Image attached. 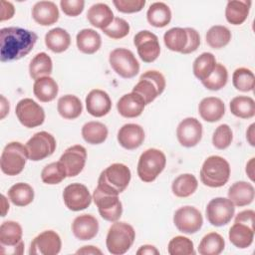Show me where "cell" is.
I'll use <instances>...</instances> for the list:
<instances>
[{"label": "cell", "instance_id": "1", "mask_svg": "<svg viewBox=\"0 0 255 255\" xmlns=\"http://www.w3.org/2000/svg\"><path fill=\"white\" fill-rule=\"evenodd\" d=\"M38 40L33 31L20 27H6L0 30V60H19L31 52Z\"/></svg>", "mask_w": 255, "mask_h": 255}, {"label": "cell", "instance_id": "2", "mask_svg": "<svg viewBox=\"0 0 255 255\" xmlns=\"http://www.w3.org/2000/svg\"><path fill=\"white\" fill-rule=\"evenodd\" d=\"M130 177V170L126 164L113 163L101 172L97 188L108 194L119 195L128 187Z\"/></svg>", "mask_w": 255, "mask_h": 255}, {"label": "cell", "instance_id": "3", "mask_svg": "<svg viewBox=\"0 0 255 255\" xmlns=\"http://www.w3.org/2000/svg\"><path fill=\"white\" fill-rule=\"evenodd\" d=\"M230 176L228 161L219 155L208 156L200 169L201 182L209 187H221L225 185Z\"/></svg>", "mask_w": 255, "mask_h": 255}, {"label": "cell", "instance_id": "4", "mask_svg": "<svg viewBox=\"0 0 255 255\" xmlns=\"http://www.w3.org/2000/svg\"><path fill=\"white\" fill-rule=\"evenodd\" d=\"M134 238L135 231L131 225L116 221L107 234L106 245L108 251L113 255H123L131 247Z\"/></svg>", "mask_w": 255, "mask_h": 255}, {"label": "cell", "instance_id": "5", "mask_svg": "<svg viewBox=\"0 0 255 255\" xmlns=\"http://www.w3.org/2000/svg\"><path fill=\"white\" fill-rule=\"evenodd\" d=\"M166 164L165 154L157 148L144 150L137 162V175L144 182L153 181L164 169Z\"/></svg>", "mask_w": 255, "mask_h": 255}, {"label": "cell", "instance_id": "6", "mask_svg": "<svg viewBox=\"0 0 255 255\" xmlns=\"http://www.w3.org/2000/svg\"><path fill=\"white\" fill-rule=\"evenodd\" d=\"M28 158V151L25 145L18 141L9 142L1 153V170L6 175H17L24 169Z\"/></svg>", "mask_w": 255, "mask_h": 255}, {"label": "cell", "instance_id": "7", "mask_svg": "<svg viewBox=\"0 0 255 255\" xmlns=\"http://www.w3.org/2000/svg\"><path fill=\"white\" fill-rule=\"evenodd\" d=\"M164 76L158 71H146L139 77L138 83L132 88L133 93L139 95L145 105L153 102L165 89Z\"/></svg>", "mask_w": 255, "mask_h": 255}, {"label": "cell", "instance_id": "8", "mask_svg": "<svg viewBox=\"0 0 255 255\" xmlns=\"http://www.w3.org/2000/svg\"><path fill=\"white\" fill-rule=\"evenodd\" d=\"M109 62L113 70L122 78L130 79L139 72V63L133 53L126 48H117L110 53Z\"/></svg>", "mask_w": 255, "mask_h": 255}, {"label": "cell", "instance_id": "9", "mask_svg": "<svg viewBox=\"0 0 255 255\" xmlns=\"http://www.w3.org/2000/svg\"><path fill=\"white\" fill-rule=\"evenodd\" d=\"M25 146L28 151L29 159L39 161L52 155L56 149L57 143L51 133L43 130L32 135Z\"/></svg>", "mask_w": 255, "mask_h": 255}, {"label": "cell", "instance_id": "10", "mask_svg": "<svg viewBox=\"0 0 255 255\" xmlns=\"http://www.w3.org/2000/svg\"><path fill=\"white\" fill-rule=\"evenodd\" d=\"M205 212L209 223L219 227L230 222L235 213V206L228 198L216 197L208 202Z\"/></svg>", "mask_w": 255, "mask_h": 255}, {"label": "cell", "instance_id": "11", "mask_svg": "<svg viewBox=\"0 0 255 255\" xmlns=\"http://www.w3.org/2000/svg\"><path fill=\"white\" fill-rule=\"evenodd\" d=\"M15 114L19 122L29 128L41 126L45 121V112L43 108L29 98L22 99L18 102Z\"/></svg>", "mask_w": 255, "mask_h": 255}, {"label": "cell", "instance_id": "12", "mask_svg": "<svg viewBox=\"0 0 255 255\" xmlns=\"http://www.w3.org/2000/svg\"><path fill=\"white\" fill-rule=\"evenodd\" d=\"M93 199L98 207L99 213L107 221L116 222L123 213V205L118 195L108 194L96 187L93 193Z\"/></svg>", "mask_w": 255, "mask_h": 255}, {"label": "cell", "instance_id": "13", "mask_svg": "<svg viewBox=\"0 0 255 255\" xmlns=\"http://www.w3.org/2000/svg\"><path fill=\"white\" fill-rule=\"evenodd\" d=\"M133 44L139 58L145 63L155 61L160 53V45L155 34L148 30H142L133 37Z\"/></svg>", "mask_w": 255, "mask_h": 255}, {"label": "cell", "instance_id": "14", "mask_svg": "<svg viewBox=\"0 0 255 255\" xmlns=\"http://www.w3.org/2000/svg\"><path fill=\"white\" fill-rule=\"evenodd\" d=\"M175 227L183 233L193 234L201 228L203 218L198 209L193 206H183L178 208L173 215Z\"/></svg>", "mask_w": 255, "mask_h": 255}, {"label": "cell", "instance_id": "15", "mask_svg": "<svg viewBox=\"0 0 255 255\" xmlns=\"http://www.w3.org/2000/svg\"><path fill=\"white\" fill-rule=\"evenodd\" d=\"M65 205L72 211L84 210L90 206L92 196L86 185L82 183H71L63 191Z\"/></svg>", "mask_w": 255, "mask_h": 255}, {"label": "cell", "instance_id": "16", "mask_svg": "<svg viewBox=\"0 0 255 255\" xmlns=\"http://www.w3.org/2000/svg\"><path fill=\"white\" fill-rule=\"evenodd\" d=\"M61 247L62 241L59 234L53 230H46L33 239L29 254L56 255L61 251Z\"/></svg>", "mask_w": 255, "mask_h": 255}, {"label": "cell", "instance_id": "17", "mask_svg": "<svg viewBox=\"0 0 255 255\" xmlns=\"http://www.w3.org/2000/svg\"><path fill=\"white\" fill-rule=\"evenodd\" d=\"M22 227L18 222L8 220L0 226V244L2 247L11 248L10 254H22L24 242L22 241Z\"/></svg>", "mask_w": 255, "mask_h": 255}, {"label": "cell", "instance_id": "18", "mask_svg": "<svg viewBox=\"0 0 255 255\" xmlns=\"http://www.w3.org/2000/svg\"><path fill=\"white\" fill-rule=\"evenodd\" d=\"M176 136L182 146H195L202 137L201 123L195 118H186L182 120L177 126Z\"/></svg>", "mask_w": 255, "mask_h": 255}, {"label": "cell", "instance_id": "19", "mask_svg": "<svg viewBox=\"0 0 255 255\" xmlns=\"http://www.w3.org/2000/svg\"><path fill=\"white\" fill-rule=\"evenodd\" d=\"M87 159V150L81 144H75L68 147L61 155L59 161L65 166L68 177L78 175L85 167Z\"/></svg>", "mask_w": 255, "mask_h": 255}, {"label": "cell", "instance_id": "20", "mask_svg": "<svg viewBox=\"0 0 255 255\" xmlns=\"http://www.w3.org/2000/svg\"><path fill=\"white\" fill-rule=\"evenodd\" d=\"M86 108L90 115L101 118L111 111L112 101L108 93L100 89H95L86 97Z\"/></svg>", "mask_w": 255, "mask_h": 255}, {"label": "cell", "instance_id": "21", "mask_svg": "<svg viewBox=\"0 0 255 255\" xmlns=\"http://www.w3.org/2000/svg\"><path fill=\"white\" fill-rule=\"evenodd\" d=\"M144 140V130L136 124H126L118 131V141L126 149H135Z\"/></svg>", "mask_w": 255, "mask_h": 255}, {"label": "cell", "instance_id": "22", "mask_svg": "<svg viewBox=\"0 0 255 255\" xmlns=\"http://www.w3.org/2000/svg\"><path fill=\"white\" fill-rule=\"evenodd\" d=\"M72 231L75 237L80 240H91L98 234L99 222L91 214H82L74 219Z\"/></svg>", "mask_w": 255, "mask_h": 255}, {"label": "cell", "instance_id": "23", "mask_svg": "<svg viewBox=\"0 0 255 255\" xmlns=\"http://www.w3.org/2000/svg\"><path fill=\"white\" fill-rule=\"evenodd\" d=\"M145 104L143 99L136 93L130 92L124 95L117 104L119 114L124 118H136L140 116L144 110Z\"/></svg>", "mask_w": 255, "mask_h": 255}, {"label": "cell", "instance_id": "24", "mask_svg": "<svg viewBox=\"0 0 255 255\" xmlns=\"http://www.w3.org/2000/svg\"><path fill=\"white\" fill-rule=\"evenodd\" d=\"M59 9L52 1H39L32 8V17L36 23L42 26L55 24L59 19Z\"/></svg>", "mask_w": 255, "mask_h": 255}, {"label": "cell", "instance_id": "25", "mask_svg": "<svg viewBox=\"0 0 255 255\" xmlns=\"http://www.w3.org/2000/svg\"><path fill=\"white\" fill-rule=\"evenodd\" d=\"M198 112L202 120L205 122L215 123L224 116L225 106L219 98L207 97L199 103Z\"/></svg>", "mask_w": 255, "mask_h": 255}, {"label": "cell", "instance_id": "26", "mask_svg": "<svg viewBox=\"0 0 255 255\" xmlns=\"http://www.w3.org/2000/svg\"><path fill=\"white\" fill-rule=\"evenodd\" d=\"M254 232V226L241 222H234V224L229 229L228 237L230 242L235 247L245 249L253 243Z\"/></svg>", "mask_w": 255, "mask_h": 255}, {"label": "cell", "instance_id": "27", "mask_svg": "<svg viewBox=\"0 0 255 255\" xmlns=\"http://www.w3.org/2000/svg\"><path fill=\"white\" fill-rule=\"evenodd\" d=\"M255 196V190L251 183L246 181H237L228 189V199L234 206H246L252 203Z\"/></svg>", "mask_w": 255, "mask_h": 255}, {"label": "cell", "instance_id": "28", "mask_svg": "<svg viewBox=\"0 0 255 255\" xmlns=\"http://www.w3.org/2000/svg\"><path fill=\"white\" fill-rule=\"evenodd\" d=\"M112 9L105 3H96L92 5L87 12V19L96 28L105 29L114 20Z\"/></svg>", "mask_w": 255, "mask_h": 255}, {"label": "cell", "instance_id": "29", "mask_svg": "<svg viewBox=\"0 0 255 255\" xmlns=\"http://www.w3.org/2000/svg\"><path fill=\"white\" fill-rule=\"evenodd\" d=\"M77 47L84 54H94L96 53L102 45V39L100 34L94 29H83L76 37Z\"/></svg>", "mask_w": 255, "mask_h": 255}, {"label": "cell", "instance_id": "30", "mask_svg": "<svg viewBox=\"0 0 255 255\" xmlns=\"http://www.w3.org/2000/svg\"><path fill=\"white\" fill-rule=\"evenodd\" d=\"M251 1H228L225 8V18L232 25H241L248 17Z\"/></svg>", "mask_w": 255, "mask_h": 255}, {"label": "cell", "instance_id": "31", "mask_svg": "<svg viewBox=\"0 0 255 255\" xmlns=\"http://www.w3.org/2000/svg\"><path fill=\"white\" fill-rule=\"evenodd\" d=\"M59 92L58 84L51 77H43L35 81L33 85V93L35 97L43 103L53 101Z\"/></svg>", "mask_w": 255, "mask_h": 255}, {"label": "cell", "instance_id": "32", "mask_svg": "<svg viewBox=\"0 0 255 255\" xmlns=\"http://www.w3.org/2000/svg\"><path fill=\"white\" fill-rule=\"evenodd\" d=\"M146 18L151 26L162 28L169 24L171 20V11L165 3L154 2L149 6L146 12Z\"/></svg>", "mask_w": 255, "mask_h": 255}, {"label": "cell", "instance_id": "33", "mask_svg": "<svg viewBox=\"0 0 255 255\" xmlns=\"http://www.w3.org/2000/svg\"><path fill=\"white\" fill-rule=\"evenodd\" d=\"M45 44L54 53L66 51L71 44L70 34L62 28H54L45 35Z\"/></svg>", "mask_w": 255, "mask_h": 255}, {"label": "cell", "instance_id": "34", "mask_svg": "<svg viewBox=\"0 0 255 255\" xmlns=\"http://www.w3.org/2000/svg\"><path fill=\"white\" fill-rule=\"evenodd\" d=\"M57 110L62 118L75 120L82 114L83 105L78 97L74 95H65L59 99Z\"/></svg>", "mask_w": 255, "mask_h": 255}, {"label": "cell", "instance_id": "35", "mask_svg": "<svg viewBox=\"0 0 255 255\" xmlns=\"http://www.w3.org/2000/svg\"><path fill=\"white\" fill-rule=\"evenodd\" d=\"M53 70L52 59L45 52L38 53L29 64V74L33 80L49 77Z\"/></svg>", "mask_w": 255, "mask_h": 255}, {"label": "cell", "instance_id": "36", "mask_svg": "<svg viewBox=\"0 0 255 255\" xmlns=\"http://www.w3.org/2000/svg\"><path fill=\"white\" fill-rule=\"evenodd\" d=\"M198 181L193 174L184 173L178 175L171 184V190L177 197H188L195 192Z\"/></svg>", "mask_w": 255, "mask_h": 255}, {"label": "cell", "instance_id": "37", "mask_svg": "<svg viewBox=\"0 0 255 255\" xmlns=\"http://www.w3.org/2000/svg\"><path fill=\"white\" fill-rule=\"evenodd\" d=\"M163 41L170 51L182 53L188 43V34L185 28L174 27L164 33Z\"/></svg>", "mask_w": 255, "mask_h": 255}, {"label": "cell", "instance_id": "38", "mask_svg": "<svg viewBox=\"0 0 255 255\" xmlns=\"http://www.w3.org/2000/svg\"><path fill=\"white\" fill-rule=\"evenodd\" d=\"M108 128L100 122L86 123L82 128V136L88 143L100 144L108 137Z\"/></svg>", "mask_w": 255, "mask_h": 255}, {"label": "cell", "instance_id": "39", "mask_svg": "<svg viewBox=\"0 0 255 255\" xmlns=\"http://www.w3.org/2000/svg\"><path fill=\"white\" fill-rule=\"evenodd\" d=\"M8 197L14 205L26 206L34 199V189L28 183L18 182L10 187Z\"/></svg>", "mask_w": 255, "mask_h": 255}, {"label": "cell", "instance_id": "40", "mask_svg": "<svg viewBox=\"0 0 255 255\" xmlns=\"http://www.w3.org/2000/svg\"><path fill=\"white\" fill-rule=\"evenodd\" d=\"M216 65L215 56L212 53L204 52L198 56L192 66L193 74L199 81H204L213 72Z\"/></svg>", "mask_w": 255, "mask_h": 255}, {"label": "cell", "instance_id": "41", "mask_svg": "<svg viewBox=\"0 0 255 255\" xmlns=\"http://www.w3.org/2000/svg\"><path fill=\"white\" fill-rule=\"evenodd\" d=\"M225 247V241L223 237L216 233L210 232L203 236L199 245L198 252L201 255H218Z\"/></svg>", "mask_w": 255, "mask_h": 255}, {"label": "cell", "instance_id": "42", "mask_svg": "<svg viewBox=\"0 0 255 255\" xmlns=\"http://www.w3.org/2000/svg\"><path fill=\"white\" fill-rule=\"evenodd\" d=\"M231 113L240 119H250L255 115V102L247 96H238L230 102Z\"/></svg>", "mask_w": 255, "mask_h": 255}, {"label": "cell", "instance_id": "43", "mask_svg": "<svg viewBox=\"0 0 255 255\" xmlns=\"http://www.w3.org/2000/svg\"><path fill=\"white\" fill-rule=\"evenodd\" d=\"M206 43L213 49H220L228 45L231 40L230 30L222 25H215L206 32Z\"/></svg>", "mask_w": 255, "mask_h": 255}, {"label": "cell", "instance_id": "44", "mask_svg": "<svg viewBox=\"0 0 255 255\" xmlns=\"http://www.w3.org/2000/svg\"><path fill=\"white\" fill-rule=\"evenodd\" d=\"M66 177V168L60 161L47 164L41 171V179L46 184H58Z\"/></svg>", "mask_w": 255, "mask_h": 255}, {"label": "cell", "instance_id": "45", "mask_svg": "<svg viewBox=\"0 0 255 255\" xmlns=\"http://www.w3.org/2000/svg\"><path fill=\"white\" fill-rule=\"evenodd\" d=\"M232 83L236 90L241 92H251L255 86V77L251 70L238 68L233 72Z\"/></svg>", "mask_w": 255, "mask_h": 255}, {"label": "cell", "instance_id": "46", "mask_svg": "<svg viewBox=\"0 0 255 255\" xmlns=\"http://www.w3.org/2000/svg\"><path fill=\"white\" fill-rule=\"evenodd\" d=\"M228 81V72L224 65L216 63L213 72L210 76L202 81V85L210 91H218L225 87Z\"/></svg>", "mask_w": 255, "mask_h": 255}, {"label": "cell", "instance_id": "47", "mask_svg": "<svg viewBox=\"0 0 255 255\" xmlns=\"http://www.w3.org/2000/svg\"><path fill=\"white\" fill-rule=\"evenodd\" d=\"M167 251L170 255H193L195 254L193 242L184 236L173 237L167 246Z\"/></svg>", "mask_w": 255, "mask_h": 255}, {"label": "cell", "instance_id": "48", "mask_svg": "<svg viewBox=\"0 0 255 255\" xmlns=\"http://www.w3.org/2000/svg\"><path fill=\"white\" fill-rule=\"evenodd\" d=\"M233 139V133L230 127L226 124H222L216 128L212 135V143L217 149L227 148Z\"/></svg>", "mask_w": 255, "mask_h": 255}, {"label": "cell", "instance_id": "49", "mask_svg": "<svg viewBox=\"0 0 255 255\" xmlns=\"http://www.w3.org/2000/svg\"><path fill=\"white\" fill-rule=\"evenodd\" d=\"M102 31L112 39H122L129 33V24L125 19L116 17L113 22Z\"/></svg>", "mask_w": 255, "mask_h": 255}, {"label": "cell", "instance_id": "50", "mask_svg": "<svg viewBox=\"0 0 255 255\" xmlns=\"http://www.w3.org/2000/svg\"><path fill=\"white\" fill-rule=\"evenodd\" d=\"M117 10L123 13L139 12L145 5V0H114Z\"/></svg>", "mask_w": 255, "mask_h": 255}, {"label": "cell", "instance_id": "51", "mask_svg": "<svg viewBox=\"0 0 255 255\" xmlns=\"http://www.w3.org/2000/svg\"><path fill=\"white\" fill-rule=\"evenodd\" d=\"M60 6L62 11L71 17H76L80 15L85 6V1L83 0H61Z\"/></svg>", "mask_w": 255, "mask_h": 255}, {"label": "cell", "instance_id": "52", "mask_svg": "<svg viewBox=\"0 0 255 255\" xmlns=\"http://www.w3.org/2000/svg\"><path fill=\"white\" fill-rule=\"evenodd\" d=\"M188 34V43L185 49L182 51L181 54H190L197 50L200 45V36L199 33L193 28H185Z\"/></svg>", "mask_w": 255, "mask_h": 255}, {"label": "cell", "instance_id": "53", "mask_svg": "<svg viewBox=\"0 0 255 255\" xmlns=\"http://www.w3.org/2000/svg\"><path fill=\"white\" fill-rule=\"evenodd\" d=\"M254 216H255L254 210H251V209L243 210L236 215L234 222H241V223L254 226Z\"/></svg>", "mask_w": 255, "mask_h": 255}, {"label": "cell", "instance_id": "54", "mask_svg": "<svg viewBox=\"0 0 255 255\" xmlns=\"http://www.w3.org/2000/svg\"><path fill=\"white\" fill-rule=\"evenodd\" d=\"M14 13H15V9L11 2L1 1V18H0L1 21L11 19Z\"/></svg>", "mask_w": 255, "mask_h": 255}, {"label": "cell", "instance_id": "55", "mask_svg": "<svg viewBox=\"0 0 255 255\" xmlns=\"http://www.w3.org/2000/svg\"><path fill=\"white\" fill-rule=\"evenodd\" d=\"M137 255H158L159 251L152 245H142L136 251Z\"/></svg>", "mask_w": 255, "mask_h": 255}, {"label": "cell", "instance_id": "56", "mask_svg": "<svg viewBox=\"0 0 255 255\" xmlns=\"http://www.w3.org/2000/svg\"><path fill=\"white\" fill-rule=\"evenodd\" d=\"M76 254H102V251L92 245L89 246H84L81 249L76 251Z\"/></svg>", "mask_w": 255, "mask_h": 255}, {"label": "cell", "instance_id": "57", "mask_svg": "<svg viewBox=\"0 0 255 255\" xmlns=\"http://www.w3.org/2000/svg\"><path fill=\"white\" fill-rule=\"evenodd\" d=\"M254 128H255V124H252V125H250L249 128H248L247 131H246V138H247L248 142H249L252 146L255 145V140H254L255 131H254Z\"/></svg>", "mask_w": 255, "mask_h": 255}, {"label": "cell", "instance_id": "58", "mask_svg": "<svg viewBox=\"0 0 255 255\" xmlns=\"http://www.w3.org/2000/svg\"><path fill=\"white\" fill-rule=\"evenodd\" d=\"M254 160L255 158L252 157L246 164V173L252 181L254 180Z\"/></svg>", "mask_w": 255, "mask_h": 255}, {"label": "cell", "instance_id": "59", "mask_svg": "<svg viewBox=\"0 0 255 255\" xmlns=\"http://www.w3.org/2000/svg\"><path fill=\"white\" fill-rule=\"evenodd\" d=\"M9 113V103L4 96H1V119H4L5 116Z\"/></svg>", "mask_w": 255, "mask_h": 255}, {"label": "cell", "instance_id": "60", "mask_svg": "<svg viewBox=\"0 0 255 255\" xmlns=\"http://www.w3.org/2000/svg\"><path fill=\"white\" fill-rule=\"evenodd\" d=\"M1 198H2V217H4L5 215H6V213H7V211L9 210V203H8V201H7V199H6V197L4 196V195H1Z\"/></svg>", "mask_w": 255, "mask_h": 255}]
</instances>
